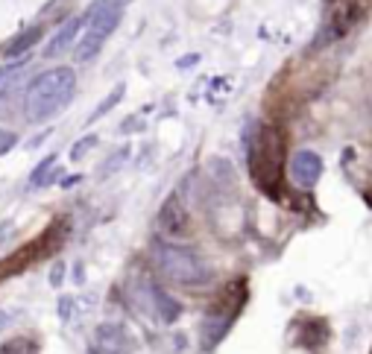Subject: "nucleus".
Here are the masks:
<instances>
[{
    "instance_id": "obj_1",
    "label": "nucleus",
    "mask_w": 372,
    "mask_h": 354,
    "mask_svg": "<svg viewBox=\"0 0 372 354\" xmlns=\"http://www.w3.org/2000/svg\"><path fill=\"white\" fill-rule=\"evenodd\" d=\"M76 88V73L71 68H50L38 73L24 91V112L30 123H47L59 117L71 103Z\"/></svg>"
},
{
    "instance_id": "obj_2",
    "label": "nucleus",
    "mask_w": 372,
    "mask_h": 354,
    "mask_svg": "<svg viewBox=\"0 0 372 354\" xmlns=\"http://www.w3.org/2000/svg\"><path fill=\"white\" fill-rule=\"evenodd\" d=\"M152 261H156L159 272L164 279L176 281L182 287H202L211 281V267L200 258V252H194L179 243L161 240L152 246Z\"/></svg>"
},
{
    "instance_id": "obj_3",
    "label": "nucleus",
    "mask_w": 372,
    "mask_h": 354,
    "mask_svg": "<svg viewBox=\"0 0 372 354\" xmlns=\"http://www.w3.org/2000/svg\"><path fill=\"white\" fill-rule=\"evenodd\" d=\"M126 6H129V0H94V3L85 9V15H82L85 18V36L76 41V47H73L76 62L85 64L103 50L106 38L117 30Z\"/></svg>"
},
{
    "instance_id": "obj_4",
    "label": "nucleus",
    "mask_w": 372,
    "mask_h": 354,
    "mask_svg": "<svg viewBox=\"0 0 372 354\" xmlns=\"http://www.w3.org/2000/svg\"><path fill=\"white\" fill-rule=\"evenodd\" d=\"M281 164H284V138L276 126H261L249 150V167L253 179L264 191H272V185L281 179Z\"/></svg>"
},
{
    "instance_id": "obj_5",
    "label": "nucleus",
    "mask_w": 372,
    "mask_h": 354,
    "mask_svg": "<svg viewBox=\"0 0 372 354\" xmlns=\"http://www.w3.org/2000/svg\"><path fill=\"white\" fill-rule=\"evenodd\" d=\"M367 15V0H325L323 3V24L316 32V44H332L349 36Z\"/></svg>"
},
{
    "instance_id": "obj_6",
    "label": "nucleus",
    "mask_w": 372,
    "mask_h": 354,
    "mask_svg": "<svg viewBox=\"0 0 372 354\" xmlns=\"http://www.w3.org/2000/svg\"><path fill=\"white\" fill-rule=\"evenodd\" d=\"M159 231L164 235V240L179 243L191 235V217L185 211V205L179 202V196H167L159 211Z\"/></svg>"
},
{
    "instance_id": "obj_7",
    "label": "nucleus",
    "mask_w": 372,
    "mask_h": 354,
    "mask_svg": "<svg viewBox=\"0 0 372 354\" xmlns=\"http://www.w3.org/2000/svg\"><path fill=\"white\" fill-rule=\"evenodd\" d=\"M94 349L97 354H132V337L117 322H103L94 331Z\"/></svg>"
},
{
    "instance_id": "obj_8",
    "label": "nucleus",
    "mask_w": 372,
    "mask_h": 354,
    "mask_svg": "<svg viewBox=\"0 0 372 354\" xmlns=\"http://www.w3.org/2000/svg\"><path fill=\"white\" fill-rule=\"evenodd\" d=\"M323 176V158L311 150H299L290 156V179L299 187H314Z\"/></svg>"
},
{
    "instance_id": "obj_9",
    "label": "nucleus",
    "mask_w": 372,
    "mask_h": 354,
    "mask_svg": "<svg viewBox=\"0 0 372 354\" xmlns=\"http://www.w3.org/2000/svg\"><path fill=\"white\" fill-rule=\"evenodd\" d=\"M85 27V18L82 15H73L71 21H65V24L56 30V36L47 41L45 47V59H56L62 53H68L71 47H76V41H80V30Z\"/></svg>"
},
{
    "instance_id": "obj_10",
    "label": "nucleus",
    "mask_w": 372,
    "mask_h": 354,
    "mask_svg": "<svg viewBox=\"0 0 372 354\" xmlns=\"http://www.w3.org/2000/svg\"><path fill=\"white\" fill-rule=\"evenodd\" d=\"M150 314H156L164 325H170V322H176V319H179V314H182V305H179L173 296L164 293L161 287L152 284V302H150Z\"/></svg>"
},
{
    "instance_id": "obj_11",
    "label": "nucleus",
    "mask_w": 372,
    "mask_h": 354,
    "mask_svg": "<svg viewBox=\"0 0 372 354\" xmlns=\"http://www.w3.org/2000/svg\"><path fill=\"white\" fill-rule=\"evenodd\" d=\"M41 36H45V30H41L38 24L36 27H27L24 32H21V36H15L12 41H9L6 44V59H18V56H24V53L32 47V44H36V41H41Z\"/></svg>"
},
{
    "instance_id": "obj_12",
    "label": "nucleus",
    "mask_w": 372,
    "mask_h": 354,
    "mask_svg": "<svg viewBox=\"0 0 372 354\" xmlns=\"http://www.w3.org/2000/svg\"><path fill=\"white\" fill-rule=\"evenodd\" d=\"M53 176H59V167H56V156H47V161H41L36 173L30 176V187H45L50 185Z\"/></svg>"
},
{
    "instance_id": "obj_13",
    "label": "nucleus",
    "mask_w": 372,
    "mask_h": 354,
    "mask_svg": "<svg viewBox=\"0 0 372 354\" xmlns=\"http://www.w3.org/2000/svg\"><path fill=\"white\" fill-rule=\"evenodd\" d=\"M120 99H124V85H117V88H115V91H112V94H108V97L103 99V103H100V106H97V112L91 115V123H94V120H100L103 115H108V108H115V106L120 103Z\"/></svg>"
},
{
    "instance_id": "obj_14",
    "label": "nucleus",
    "mask_w": 372,
    "mask_h": 354,
    "mask_svg": "<svg viewBox=\"0 0 372 354\" xmlns=\"http://www.w3.org/2000/svg\"><path fill=\"white\" fill-rule=\"evenodd\" d=\"M94 147H97V135H85L82 141H76L73 147H71V158H73V161H80V158L85 156V152L94 150Z\"/></svg>"
},
{
    "instance_id": "obj_15",
    "label": "nucleus",
    "mask_w": 372,
    "mask_h": 354,
    "mask_svg": "<svg viewBox=\"0 0 372 354\" xmlns=\"http://www.w3.org/2000/svg\"><path fill=\"white\" fill-rule=\"evenodd\" d=\"M15 143H18V135H15V132L0 129V156H6V152L15 147Z\"/></svg>"
},
{
    "instance_id": "obj_16",
    "label": "nucleus",
    "mask_w": 372,
    "mask_h": 354,
    "mask_svg": "<svg viewBox=\"0 0 372 354\" xmlns=\"http://www.w3.org/2000/svg\"><path fill=\"white\" fill-rule=\"evenodd\" d=\"M12 319H15V311H9V307H0V334L12 325Z\"/></svg>"
},
{
    "instance_id": "obj_17",
    "label": "nucleus",
    "mask_w": 372,
    "mask_h": 354,
    "mask_svg": "<svg viewBox=\"0 0 372 354\" xmlns=\"http://www.w3.org/2000/svg\"><path fill=\"white\" fill-rule=\"evenodd\" d=\"M53 284H62V263L56 270H53Z\"/></svg>"
}]
</instances>
